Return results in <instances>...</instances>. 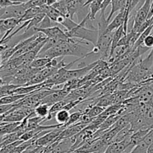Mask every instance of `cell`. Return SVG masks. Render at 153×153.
<instances>
[{
    "mask_svg": "<svg viewBox=\"0 0 153 153\" xmlns=\"http://www.w3.org/2000/svg\"><path fill=\"white\" fill-rule=\"evenodd\" d=\"M143 46H144L145 47L148 48V49H152L153 48V34L151 33L150 34L147 36L146 38L143 40Z\"/></svg>",
    "mask_w": 153,
    "mask_h": 153,
    "instance_id": "ffe728a7",
    "label": "cell"
},
{
    "mask_svg": "<svg viewBox=\"0 0 153 153\" xmlns=\"http://www.w3.org/2000/svg\"><path fill=\"white\" fill-rule=\"evenodd\" d=\"M89 21L91 20L90 19L89 15L88 13L87 16L79 22V25L76 28L70 31H66L68 37L70 38H76L84 40V41L91 43L94 46H96L99 37L98 29H89L86 28L85 25L88 23Z\"/></svg>",
    "mask_w": 153,
    "mask_h": 153,
    "instance_id": "6da1fadb",
    "label": "cell"
},
{
    "mask_svg": "<svg viewBox=\"0 0 153 153\" xmlns=\"http://www.w3.org/2000/svg\"><path fill=\"white\" fill-rule=\"evenodd\" d=\"M104 1V0H87V1L85 2V4H84V7H86V6H88V4H91V3L93 2V1Z\"/></svg>",
    "mask_w": 153,
    "mask_h": 153,
    "instance_id": "7402d4cb",
    "label": "cell"
},
{
    "mask_svg": "<svg viewBox=\"0 0 153 153\" xmlns=\"http://www.w3.org/2000/svg\"><path fill=\"white\" fill-rule=\"evenodd\" d=\"M2 67V58H1V54L0 53V70Z\"/></svg>",
    "mask_w": 153,
    "mask_h": 153,
    "instance_id": "cb8c5ba5",
    "label": "cell"
},
{
    "mask_svg": "<svg viewBox=\"0 0 153 153\" xmlns=\"http://www.w3.org/2000/svg\"><path fill=\"white\" fill-rule=\"evenodd\" d=\"M70 93V91L66 90L65 88H62L61 89L55 90V91H54L53 93H52V94L48 95L46 97H45V98L40 102V104L47 105L48 106L51 107V106L53 105L55 103L64 100L65 97H67Z\"/></svg>",
    "mask_w": 153,
    "mask_h": 153,
    "instance_id": "8992f818",
    "label": "cell"
},
{
    "mask_svg": "<svg viewBox=\"0 0 153 153\" xmlns=\"http://www.w3.org/2000/svg\"><path fill=\"white\" fill-rule=\"evenodd\" d=\"M145 1V0H143V1Z\"/></svg>",
    "mask_w": 153,
    "mask_h": 153,
    "instance_id": "4316f807",
    "label": "cell"
},
{
    "mask_svg": "<svg viewBox=\"0 0 153 153\" xmlns=\"http://www.w3.org/2000/svg\"><path fill=\"white\" fill-rule=\"evenodd\" d=\"M149 145L144 140H142L139 143L130 153H147V149Z\"/></svg>",
    "mask_w": 153,
    "mask_h": 153,
    "instance_id": "e0dca14e",
    "label": "cell"
},
{
    "mask_svg": "<svg viewBox=\"0 0 153 153\" xmlns=\"http://www.w3.org/2000/svg\"><path fill=\"white\" fill-rule=\"evenodd\" d=\"M151 4H152V0H145L143 4L136 11L134 19V23H133V27L131 31L140 34L139 33L140 28H141L143 24L148 19L149 10H150L151 8Z\"/></svg>",
    "mask_w": 153,
    "mask_h": 153,
    "instance_id": "7a4b0ae2",
    "label": "cell"
},
{
    "mask_svg": "<svg viewBox=\"0 0 153 153\" xmlns=\"http://www.w3.org/2000/svg\"><path fill=\"white\" fill-rule=\"evenodd\" d=\"M102 1H93L91 4H88V6H89L90 7V12L88 13L89 15L90 19L91 21L94 20L96 18V15L98 13L100 10H101L102 9Z\"/></svg>",
    "mask_w": 153,
    "mask_h": 153,
    "instance_id": "8fae6325",
    "label": "cell"
},
{
    "mask_svg": "<svg viewBox=\"0 0 153 153\" xmlns=\"http://www.w3.org/2000/svg\"><path fill=\"white\" fill-rule=\"evenodd\" d=\"M10 1H12L13 3L16 4H25V3L28 2L31 0H10Z\"/></svg>",
    "mask_w": 153,
    "mask_h": 153,
    "instance_id": "44dd1931",
    "label": "cell"
},
{
    "mask_svg": "<svg viewBox=\"0 0 153 153\" xmlns=\"http://www.w3.org/2000/svg\"><path fill=\"white\" fill-rule=\"evenodd\" d=\"M70 117V111L67 110H60L59 111L57 112L55 114V120L57 121L58 124H60L61 126H64L69 121Z\"/></svg>",
    "mask_w": 153,
    "mask_h": 153,
    "instance_id": "30bf717a",
    "label": "cell"
},
{
    "mask_svg": "<svg viewBox=\"0 0 153 153\" xmlns=\"http://www.w3.org/2000/svg\"><path fill=\"white\" fill-rule=\"evenodd\" d=\"M83 114H84L82 111H78L71 114L69 121L65 124V125L63 126H64V128H67V127L70 126L74 125V124L77 123L79 122L81 117H82V116Z\"/></svg>",
    "mask_w": 153,
    "mask_h": 153,
    "instance_id": "5bb4252c",
    "label": "cell"
},
{
    "mask_svg": "<svg viewBox=\"0 0 153 153\" xmlns=\"http://www.w3.org/2000/svg\"><path fill=\"white\" fill-rule=\"evenodd\" d=\"M49 106L45 104H39L38 105L34 108V113L36 116L40 117L45 118L46 121V118L49 116Z\"/></svg>",
    "mask_w": 153,
    "mask_h": 153,
    "instance_id": "7c38bea8",
    "label": "cell"
},
{
    "mask_svg": "<svg viewBox=\"0 0 153 153\" xmlns=\"http://www.w3.org/2000/svg\"><path fill=\"white\" fill-rule=\"evenodd\" d=\"M4 115H1V116H0V126H1L7 123H4V121H3V120H4Z\"/></svg>",
    "mask_w": 153,
    "mask_h": 153,
    "instance_id": "603a6c76",
    "label": "cell"
},
{
    "mask_svg": "<svg viewBox=\"0 0 153 153\" xmlns=\"http://www.w3.org/2000/svg\"><path fill=\"white\" fill-rule=\"evenodd\" d=\"M150 85V87H151V88H152V89L153 90V83L150 84V85Z\"/></svg>",
    "mask_w": 153,
    "mask_h": 153,
    "instance_id": "d4e9b609",
    "label": "cell"
},
{
    "mask_svg": "<svg viewBox=\"0 0 153 153\" xmlns=\"http://www.w3.org/2000/svg\"><path fill=\"white\" fill-rule=\"evenodd\" d=\"M52 6L53 7H55V9H57L58 11L61 12V13L65 15L66 16L69 17L68 12H67V1L66 0H58L56 3H55Z\"/></svg>",
    "mask_w": 153,
    "mask_h": 153,
    "instance_id": "2e32d148",
    "label": "cell"
},
{
    "mask_svg": "<svg viewBox=\"0 0 153 153\" xmlns=\"http://www.w3.org/2000/svg\"><path fill=\"white\" fill-rule=\"evenodd\" d=\"M51 60L49 58H36L30 64V67H33V68H37V69H40L42 70L43 68H44L45 67L49 64V63L50 62Z\"/></svg>",
    "mask_w": 153,
    "mask_h": 153,
    "instance_id": "4fadbf2b",
    "label": "cell"
},
{
    "mask_svg": "<svg viewBox=\"0 0 153 153\" xmlns=\"http://www.w3.org/2000/svg\"><path fill=\"white\" fill-rule=\"evenodd\" d=\"M105 108L100 107V106L98 105H94L93 107H91V108L88 110V111L85 114H87L91 120H93L94 118L97 117L99 115L101 114L103 111H105Z\"/></svg>",
    "mask_w": 153,
    "mask_h": 153,
    "instance_id": "9a60e30c",
    "label": "cell"
},
{
    "mask_svg": "<svg viewBox=\"0 0 153 153\" xmlns=\"http://www.w3.org/2000/svg\"><path fill=\"white\" fill-rule=\"evenodd\" d=\"M28 95H16V94H11L7 95L0 98V105H10L15 104L19 101L22 100Z\"/></svg>",
    "mask_w": 153,
    "mask_h": 153,
    "instance_id": "9c48e42d",
    "label": "cell"
},
{
    "mask_svg": "<svg viewBox=\"0 0 153 153\" xmlns=\"http://www.w3.org/2000/svg\"><path fill=\"white\" fill-rule=\"evenodd\" d=\"M152 34H153V30H152ZM152 50L153 51V48H152Z\"/></svg>",
    "mask_w": 153,
    "mask_h": 153,
    "instance_id": "484cf974",
    "label": "cell"
},
{
    "mask_svg": "<svg viewBox=\"0 0 153 153\" xmlns=\"http://www.w3.org/2000/svg\"><path fill=\"white\" fill-rule=\"evenodd\" d=\"M130 138L131 137H128L123 141L112 142L108 146L103 153H123L129 145Z\"/></svg>",
    "mask_w": 153,
    "mask_h": 153,
    "instance_id": "52a82bcc",
    "label": "cell"
},
{
    "mask_svg": "<svg viewBox=\"0 0 153 153\" xmlns=\"http://www.w3.org/2000/svg\"><path fill=\"white\" fill-rule=\"evenodd\" d=\"M114 34V31H111V32L106 31L104 34L99 35L97 45L94 46H97L100 49V54L101 55L100 60L105 61V60L108 59Z\"/></svg>",
    "mask_w": 153,
    "mask_h": 153,
    "instance_id": "3957f363",
    "label": "cell"
},
{
    "mask_svg": "<svg viewBox=\"0 0 153 153\" xmlns=\"http://www.w3.org/2000/svg\"><path fill=\"white\" fill-rule=\"evenodd\" d=\"M64 128H65L62 126L59 127V128L50 129L46 134H45L44 135H43L42 137H39L37 140H36V146L46 147L49 145L52 144L55 142L58 141V137H59V135Z\"/></svg>",
    "mask_w": 153,
    "mask_h": 153,
    "instance_id": "277c9868",
    "label": "cell"
},
{
    "mask_svg": "<svg viewBox=\"0 0 153 153\" xmlns=\"http://www.w3.org/2000/svg\"><path fill=\"white\" fill-rule=\"evenodd\" d=\"M50 27H52V20H51V19L46 15L45 17L43 19V20H42L41 22H40L37 26H36V28H50Z\"/></svg>",
    "mask_w": 153,
    "mask_h": 153,
    "instance_id": "ac0fdd59",
    "label": "cell"
},
{
    "mask_svg": "<svg viewBox=\"0 0 153 153\" xmlns=\"http://www.w3.org/2000/svg\"><path fill=\"white\" fill-rule=\"evenodd\" d=\"M128 2L129 0H112L111 1V9L110 13L107 17L108 22H110L111 19L116 12L120 11L122 10L128 9Z\"/></svg>",
    "mask_w": 153,
    "mask_h": 153,
    "instance_id": "ba28073f",
    "label": "cell"
},
{
    "mask_svg": "<svg viewBox=\"0 0 153 153\" xmlns=\"http://www.w3.org/2000/svg\"><path fill=\"white\" fill-rule=\"evenodd\" d=\"M33 29L35 32L43 34L47 38L57 39L60 40H69L70 38L67 34L66 31H64L58 26H52L47 28H38L34 27Z\"/></svg>",
    "mask_w": 153,
    "mask_h": 153,
    "instance_id": "5b68a950",
    "label": "cell"
},
{
    "mask_svg": "<svg viewBox=\"0 0 153 153\" xmlns=\"http://www.w3.org/2000/svg\"><path fill=\"white\" fill-rule=\"evenodd\" d=\"M16 103L10 105H0V116L4 115L16 106Z\"/></svg>",
    "mask_w": 153,
    "mask_h": 153,
    "instance_id": "d6986e66",
    "label": "cell"
}]
</instances>
